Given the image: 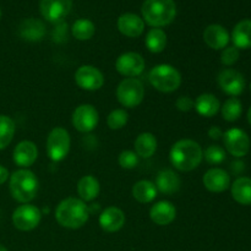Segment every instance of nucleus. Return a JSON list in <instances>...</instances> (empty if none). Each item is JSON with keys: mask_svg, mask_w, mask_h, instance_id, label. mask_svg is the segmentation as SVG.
<instances>
[{"mask_svg": "<svg viewBox=\"0 0 251 251\" xmlns=\"http://www.w3.org/2000/svg\"><path fill=\"white\" fill-rule=\"evenodd\" d=\"M90 217V210L82 200L69 198L61 201L55 211V220L61 227L69 229L81 228Z\"/></svg>", "mask_w": 251, "mask_h": 251, "instance_id": "obj_1", "label": "nucleus"}, {"mask_svg": "<svg viewBox=\"0 0 251 251\" xmlns=\"http://www.w3.org/2000/svg\"><path fill=\"white\" fill-rule=\"evenodd\" d=\"M169 157L176 169L190 172L200 166L203 152L200 145L194 140H180L173 145Z\"/></svg>", "mask_w": 251, "mask_h": 251, "instance_id": "obj_2", "label": "nucleus"}, {"mask_svg": "<svg viewBox=\"0 0 251 251\" xmlns=\"http://www.w3.org/2000/svg\"><path fill=\"white\" fill-rule=\"evenodd\" d=\"M141 12L150 26L158 28L172 24L176 19V6L173 0H145Z\"/></svg>", "mask_w": 251, "mask_h": 251, "instance_id": "obj_3", "label": "nucleus"}, {"mask_svg": "<svg viewBox=\"0 0 251 251\" xmlns=\"http://www.w3.org/2000/svg\"><path fill=\"white\" fill-rule=\"evenodd\" d=\"M10 193L16 201L27 203L33 200L38 191V179L28 169H19L10 176Z\"/></svg>", "mask_w": 251, "mask_h": 251, "instance_id": "obj_4", "label": "nucleus"}, {"mask_svg": "<svg viewBox=\"0 0 251 251\" xmlns=\"http://www.w3.org/2000/svg\"><path fill=\"white\" fill-rule=\"evenodd\" d=\"M150 82L156 90L161 92H173L181 83L180 73L168 64L154 66L150 73Z\"/></svg>", "mask_w": 251, "mask_h": 251, "instance_id": "obj_5", "label": "nucleus"}, {"mask_svg": "<svg viewBox=\"0 0 251 251\" xmlns=\"http://www.w3.org/2000/svg\"><path fill=\"white\" fill-rule=\"evenodd\" d=\"M117 97L120 104L124 107H137L145 97V88L141 81L135 77H127L123 80L117 88Z\"/></svg>", "mask_w": 251, "mask_h": 251, "instance_id": "obj_6", "label": "nucleus"}, {"mask_svg": "<svg viewBox=\"0 0 251 251\" xmlns=\"http://www.w3.org/2000/svg\"><path fill=\"white\" fill-rule=\"evenodd\" d=\"M70 150V135L64 127H54L47 139V153L54 162H60Z\"/></svg>", "mask_w": 251, "mask_h": 251, "instance_id": "obj_7", "label": "nucleus"}, {"mask_svg": "<svg viewBox=\"0 0 251 251\" xmlns=\"http://www.w3.org/2000/svg\"><path fill=\"white\" fill-rule=\"evenodd\" d=\"M42 213L39 208L33 205H21L12 213V223L15 227L22 232L34 229L39 225Z\"/></svg>", "mask_w": 251, "mask_h": 251, "instance_id": "obj_8", "label": "nucleus"}, {"mask_svg": "<svg viewBox=\"0 0 251 251\" xmlns=\"http://www.w3.org/2000/svg\"><path fill=\"white\" fill-rule=\"evenodd\" d=\"M223 142L226 149L232 156L244 157L250 150V139L247 132L242 129L233 127L223 134Z\"/></svg>", "mask_w": 251, "mask_h": 251, "instance_id": "obj_9", "label": "nucleus"}, {"mask_svg": "<svg viewBox=\"0 0 251 251\" xmlns=\"http://www.w3.org/2000/svg\"><path fill=\"white\" fill-rule=\"evenodd\" d=\"M41 14L47 21L58 22L63 21L73 7V0H41Z\"/></svg>", "mask_w": 251, "mask_h": 251, "instance_id": "obj_10", "label": "nucleus"}, {"mask_svg": "<svg viewBox=\"0 0 251 251\" xmlns=\"http://www.w3.org/2000/svg\"><path fill=\"white\" fill-rule=\"evenodd\" d=\"M98 112L93 105L81 104L74 110L73 125L80 132H90L97 126Z\"/></svg>", "mask_w": 251, "mask_h": 251, "instance_id": "obj_11", "label": "nucleus"}, {"mask_svg": "<svg viewBox=\"0 0 251 251\" xmlns=\"http://www.w3.org/2000/svg\"><path fill=\"white\" fill-rule=\"evenodd\" d=\"M115 69L119 74L126 77H136L145 70V60L139 53L129 51L124 53L115 61Z\"/></svg>", "mask_w": 251, "mask_h": 251, "instance_id": "obj_12", "label": "nucleus"}, {"mask_svg": "<svg viewBox=\"0 0 251 251\" xmlns=\"http://www.w3.org/2000/svg\"><path fill=\"white\" fill-rule=\"evenodd\" d=\"M75 81L77 86L86 91H97L104 83L103 74L97 68L91 65H83L75 73Z\"/></svg>", "mask_w": 251, "mask_h": 251, "instance_id": "obj_13", "label": "nucleus"}, {"mask_svg": "<svg viewBox=\"0 0 251 251\" xmlns=\"http://www.w3.org/2000/svg\"><path fill=\"white\" fill-rule=\"evenodd\" d=\"M218 85L229 96H239L245 90V78L239 71L226 69L218 75Z\"/></svg>", "mask_w": 251, "mask_h": 251, "instance_id": "obj_14", "label": "nucleus"}, {"mask_svg": "<svg viewBox=\"0 0 251 251\" xmlns=\"http://www.w3.org/2000/svg\"><path fill=\"white\" fill-rule=\"evenodd\" d=\"M203 185L211 193H222L230 185V176L221 168H212L203 176Z\"/></svg>", "mask_w": 251, "mask_h": 251, "instance_id": "obj_15", "label": "nucleus"}, {"mask_svg": "<svg viewBox=\"0 0 251 251\" xmlns=\"http://www.w3.org/2000/svg\"><path fill=\"white\" fill-rule=\"evenodd\" d=\"M38 157V150L32 141H21L15 147L12 158L16 166L22 168H28L36 162Z\"/></svg>", "mask_w": 251, "mask_h": 251, "instance_id": "obj_16", "label": "nucleus"}, {"mask_svg": "<svg viewBox=\"0 0 251 251\" xmlns=\"http://www.w3.org/2000/svg\"><path fill=\"white\" fill-rule=\"evenodd\" d=\"M125 225V215L120 208L108 207L100 213V226L104 232H118Z\"/></svg>", "mask_w": 251, "mask_h": 251, "instance_id": "obj_17", "label": "nucleus"}, {"mask_svg": "<svg viewBox=\"0 0 251 251\" xmlns=\"http://www.w3.org/2000/svg\"><path fill=\"white\" fill-rule=\"evenodd\" d=\"M203 41L210 48L220 50L229 43V33L221 25H210L203 31Z\"/></svg>", "mask_w": 251, "mask_h": 251, "instance_id": "obj_18", "label": "nucleus"}, {"mask_svg": "<svg viewBox=\"0 0 251 251\" xmlns=\"http://www.w3.org/2000/svg\"><path fill=\"white\" fill-rule=\"evenodd\" d=\"M145 24L144 20L137 15L127 12V14L122 15L118 19V29L122 32L124 36L130 37V38H135V37L141 36L144 32Z\"/></svg>", "mask_w": 251, "mask_h": 251, "instance_id": "obj_19", "label": "nucleus"}, {"mask_svg": "<svg viewBox=\"0 0 251 251\" xmlns=\"http://www.w3.org/2000/svg\"><path fill=\"white\" fill-rule=\"evenodd\" d=\"M176 208L169 201H159L153 205L150 211V217L156 225L168 226L176 220Z\"/></svg>", "mask_w": 251, "mask_h": 251, "instance_id": "obj_20", "label": "nucleus"}, {"mask_svg": "<svg viewBox=\"0 0 251 251\" xmlns=\"http://www.w3.org/2000/svg\"><path fill=\"white\" fill-rule=\"evenodd\" d=\"M19 34L24 41L38 42L42 41L46 34V26L42 21L36 19H27L20 24Z\"/></svg>", "mask_w": 251, "mask_h": 251, "instance_id": "obj_21", "label": "nucleus"}, {"mask_svg": "<svg viewBox=\"0 0 251 251\" xmlns=\"http://www.w3.org/2000/svg\"><path fill=\"white\" fill-rule=\"evenodd\" d=\"M194 107L200 115L211 118L217 114L221 108V103L216 96L211 95V93H203L196 98Z\"/></svg>", "mask_w": 251, "mask_h": 251, "instance_id": "obj_22", "label": "nucleus"}, {"mask_svg": "<svg viewBox=\"0 0 251 251\" xmlns=\"http://www.w3.org/2000/svg\"><path fill=\"white\" fill-rule=\"evenodd\" d=\"M232 39L238 49L251 48V20H243L235 25Z\"/></svg>", "mask_w": 251, "mask_h": 251, "instance_id": "obj_23", "label": "nucleus"}, {"mask_svg": "<svg viewBox=\"0 0 251 251\" xmlns=\"http://www.w3.org/2000/svg\"><path fill=\"white\" fill-rule=\"evenodd\" d=\"M156 188L161 193L172 195L176 193L180 188V179L178 174H176L172 171H162L159 172L156 179Z\"/></svg>", "mask_w": 251, "mask_h": 251, "instance_id": "obj_24", "label": "nucleus"}, {"mask_svg": "<svg viewBox=\"0 0 251 251\" xmlns=\"http://www.w3.org/2000/svg\"><path fill=\"white\" fill-rule=\"evenodd\" d=\"M232 196L240 205H251V178H238L232 185Z\"/></svg>", "mask_w": 251, "mask_h": 251, "instance_id": "obj_25", "label": "nucleus"}, {"mask_svg": "<svg viewBox=\"0 0 251 251\" xmlns=\"http://www.w3.org/2000/svg\"><path fill=\"white\" fill-rule=\"evenodd\" d=\"M157 150V139L151 132H142L135 140V151L137 156L150 158Z\"/></svg>", "mask_w": 251, "mask_h": 251, "instance_id": "obj_26", "label": "nucleus"}, {"mask_svg": "<svg viewBox=\"0 0 251 251\" xmlns=\"http://www.w3.org/2000/svg\"><path fill=\"white\" fill-rule=\"evenodd\" d=\"M100 183L93 176H85L78 180L77 193L82 201H92L100 194Z\"/></svg>", "mask_w": 251, "mask_h": 251, "instance_id": "obj_27", "label": "nucleus"}, {"mask_svg": "<svg viewBox=\"0 0 251 251\" xmlns=\"http://www.w3.org/2000/svg\"><path fill=\"white\" fill-rule=\"evenodd\" d=\"M132 196L141 203H150L156 199L157 188L152 181L140 180L132 188Z\"/></svg>", "mask_w": 251, "mask_h": 251, "instance_id": "obj_28", "label": "nucleus"}, {"mask_svg": "<svg viewBox=\"0 0 251 251\" xmlns=\"http://www.w3.org/2000/svg\"><path fill=\"white\" fill-rule=\"evenodd\" d=\"M145 42L151 53H161L167 46V34L161 28H152L147 33Z\"/></svg>", "mask_w": 251, "mask_h": 251, "instance_id": "obj_29", "label": "nucleus"}, {"mask_svg": "<svg viewBox=\"0 0 251 251\" xmlns=\"http://www.w3.org/2000/svg\"><path fill=\"white\" fill-rule=\"evenodd\" d=\"M15 123L7 115L0 114V150L6 149L15 135Z\"/></svg>", "mask_w": 251, "mask_h": 251, "instance_id": "obj_30", "label": "nucleus"}, {"mask_svg": "<svg viewBox=\"0 0 251 251\" xmlns=\"http://www.w3.org/2000/svg\"><path fill=\"white\" fill-rule=\"evenodd\" d=\"M96 32V26L91 20L80 19L76 20L73 25V36L78 41H87L93 37Z\"/></svg>", "mask_w": 251, "mask_h": 251, "instance_id": "obj_31", "label": "nucleus"}, {"mask_svg": "<svg viewBox=\"0 0 251 251\" xmlns=\"http://www.w3.org/2000/svg\"><path fill=\"white\" fill-rule=\"evenodd\" d=\"M243 113V105L238 98L232 97L225 102L222 107V117L227 122H235L240 118Z\"/></svg>", "mask_w": 251, "mask_h": 251, "instance_id": "obj_32", "label": "nucleus"}, {"mask_svg": "<svg viewBox=\"0 0 251 251\" xmlns=\"http://www.w3.org/2000/svg\"><path fill=\"white\" fill-rule=\"evenodd\" d=\"M129 115L124 109H115L108 115L107 124L112 130H119L126 125Z\"/></svg>", "mask_w": 251, "mask_h": 251, "instance_id": "obj_33", "label": "nucleus"}, {"mask_svg": "<svg viewBox=\"0 0 251 251\" xmlns=\"http://www.w3.org/2000/svg\"><path fill=\"white\" fill-rule=\"evenodd\" d=\"M205 159L210 164H221L226 159V151L218 145H211L205 151Z\"/></svg>", "mask_w": 251, "mask_h": 251, "instance_id": "obj_34", "label": "nucleus"}, {"mask_svg": "<svg viewBox=\"0 0 251 251\" xmlns=\"http://www.w3.org/2000/svg\"><path fill=\"white\" fill-rule=\"evenodd\" d=\"M119 164L124 169H132L139 164V156L136 152L123 151L119 154Z\"/></svg>", "mask_w": 251, "mask_h": 251, "instance_id": "obj_35", "label": "nucleus"}, {"mask_svg": "<svg viewBox=\"0 0 251 251\" xmlns=\"http://www.w3.org/2000/svg\"><path fill=\"white\" fill-rule=\"evenodd\" d=\"M239 49H238L237 47H226V48L223 49L222 54H221V61H222V64H225V65L230 66L233 65V64L237 63L238 59H239Z\"/></svg>", "mask_w": 251, "mask_h": 251, "instance_id": "obj_36", "label": "nucleus"}, {"mask_svg": "<svg viewBox=\"0 0 251 251\" xmlns=\"http://www.w3.org/2000/svg\"><path fill=\"white\" fill-rule=\"evenodd\" d=\"M176 105L180 112H189V110H191L194 108L195 102L190 97H188V96H181V97H179L176 100Z\"/></svg>", "mask_w": 251, "mask_h": 251, "instance_id": "obj_37", "label": "nucleus"}, {"mask_svg": "<svg viewBox=\"0 0 251 251\" xmlns=\"http://www.w3.org/2000/svg\"><path fill=\"white\" fill-rule=\"evenodd\" d=\"M208 136L213 140H220L223 136V132L218 126H212L208 130Z\"/></svg>", "mask_w": 251, "mask_h": 251, "instance_id": "obj_38", "label": "nucleus"}, {"mask_svg": "<svg viewBox=\"0 0 251 251\" xmlns=\"http://www.w3.org/2000/svg\"><path fill=\"white\" fill-rule=\"evenodd\" d=\"M7 178H9V171L0 164V185H2L7 180Z\"/></svg>", "mask_w": 251, "mask_h": 251, "instance_id": "obj_39", "label": "nucleus"}, {"mask_svg": "<svg viewBox=\"0 0 251 251\" xmlns=\"http://www.w3.org/2000/svg\"><path fill=\"white\" fill-rule=\"evenodd\" d=\"M232 169L234 173H242L243 171H244V163L243 162H234V163L232 164Z\"/></svg>", "mask_w": 251, "mask_h": 251, "instance_id": "obj_40", "label": "nucleus"}, {"mask_svg": "<svg viewBox=\"0 0 251 251\" xmlns=\"http://www.w3.org/2000/svg\"><path fill=\"white\" fill-rule=\"evenodd\" d=\"M248 122L251 125V107L249 108V112H248Z\"/></svg>", "mask_w": 251, "mask_h": 251, "instance_id": "obj_41", "label": "nucleus"}, {"mask_svg": "<svg viewBox=\"0 0 251 251\" xmlns=\"http://www.w3.org/2000/svg\"><path fill=\"white\" fill-rule=\"evenodd\" d=\"M0 251H7V249L5 247H2V245H0Z\"/></svg>", "mask_w": 251, "mask_h": 251, "instance_id": "obj_42", "label": "nucleus"}, {"mask_svg": "<svg viewBox=\"0 0 251 251\" xmlns=\"http://www.w3.org/2000/svg\"><path fill=\"white\" fill-rule=\"evenodd\" d=\"M0 17H1V10H0Z\"/></svg>", "mask_w": 251, "mask_h": 251, "instance_id": "obj_43", "label": "nucleus"}, {"mask_svg": "<svg viewBox=\"0 0 251 251\" xmlns=\"http://www.w3.org/2000/svg\"><path fill=\"white\" fill-rule=\"evenodd\" d=\"M250 90H251V83H250Z\"/></svg>", "mask_w": 251, "mask_h": 251, "instance_id": "obj_44", "label": "nucleus"}]
</instances>
